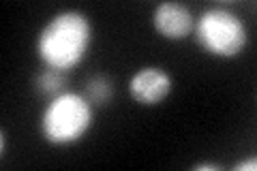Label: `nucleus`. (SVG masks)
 <instances>
[{
  "label": "nucleus",
  "instance_id": "f03ea898",
  "mask_svg": "<svg viewBox=\"0 0 257 171\" xmlns=\"http://www.w3.org/2000/svg\"><path fill=\"white\" fill-rule=\"evenodd\" d=\"M92 124V105L84 94L62 92L47 103L41 113V135L54 145L79 141Z\"/></svg>",
  "mask_w": 257,
  "mask_h": 171
},
{
  "label": "nucleus",
  "instance_id": "423d86ee",
  "mask_svg": "<svg viewBox=\"0 0 257 171\" xmlns=\"http://www.w3.org/2000/svg\"><path fill=\"white\" fill-rule=\"evenodd\" d=\"M86 101L94 105V107H101V105H107L114 96V84L105 77V75H94L88 79L86 84Z\"/></svg>",
  "mask_w": 257,
  "mask_h": 171
},
{
  "label": "nucleus",
  "instance_id": "f257e3e1",
  "mask_svg": "<svg viewBox=\"0 0 257 171\" xmlns=\"http://www.w3.org/2000/svg\"><path fill=\"white\" fill-rule=\"evenodd\" d=\"M92 43V26L79 11H62L54 15L39 32L37 54L45 67L69 71L77 67Z\"/></svg>",
  "mask_w": 257,
  "mask_h": 171
},
{
  "label": "nucleus",
  "instance_id": "6e6552de",
  "mask_svg": "<svg viewBox=\"0 0 257 171\" xmlns=\"http://www.w3.org/2000/svg\"><path fill=\"white\" fill-rule=\"evenodd\" d=\"M255 171L257 169V160L251 158V160H244V162H240V165H236V171Z\"/></svg>",
  "mask_w": 257,
  "mask_h": 171
},
{
  "label": "nucleus",
  "instance_id": "20e7f679",
  "mask_svg": "<svg viewBox=\"0 0 257 171\" xmlns=\"http://www.w3.org/2000/svg\"><path fill=\"white\" fill-rule=\"evenodd\" d=\"M128 92L140 105H159L172 92V77L161 67H144L128 79Z\"/></svg>",
  "mask_w": 257,
  "mask_h": 171
},
{
  "label": "nucleus",
  "instance_id": "7ed1b4c3",
  "mask_svg": "<svg viewBox=\"0 0 257 171\" xmlns=\"http://www.w3.org/2000/svg\"><path fill=\"white\" fill-rule=\"evenodd\" d=\"M197 45L216 58H236L248 43L244 22L227 9H208L193 28Z\"/></svg>",
  "mask_w": 257,
  "mask_h": 171
},
{
  "label": "nucleus",
  "instance_id": "39448f33",
  "mask_svg": "<svg viewBox=\"0 0 257 171\" xmlns=\"http://www.w3.org/2000/svg\"><path fill=\"white\" fill-rule=\"evenodd\" d=\"M152 22H155V28L161 37L172 41L187 39L195 28V20H193L191 11L180 3H161L155 9Z\"/></svg>",
  "mask_w": 257,
  "mask_h": 171
},
{
  "label": "nucleus",
  "instance_id": "1a4fd4ad",
  "mask_svg": "<svg viewBox=\"0 0 257 171\" xmlns=\"http://www.w3.org/2000/svg\"><path fill=\"white\" fill-rule=\"evenodd\" d=\"M195 169H219V165H195Z\"/></svg>",
  "mask_w": 257,
  "mask_h": 171
},
{
  "label": "nucleus",
  "instance_id": "0eeeda50",
  "mask_svg": "<svg viewBox=\"0 0 257 171\" xmlns=\"http://www.w3.org/2000/svg\"><path fill=\"white\" fill-rule=\"evenodd\" d=\"M67 84V77H64V71L58 69H52L47 67L37 75L35 79V86L41 94H50V96H58L62 94V88Z\"/></svg>",
  "mask_w": 257,
  "mask_h": 171
}]
</instances>
